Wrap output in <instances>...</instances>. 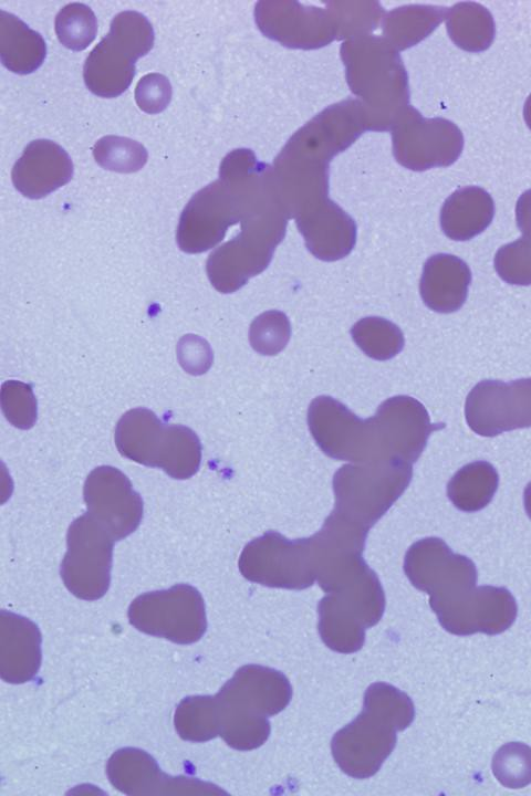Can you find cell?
<instances>
[{
  "label": "cell",
  "instance_id": "cell-1",
  "mask_svg": "<svg viewBox=\"0 0 531 796\" xmlns=\"http://www.w3.org/2000/svg\"><path fill=\"white\" fill-rule=\"evenodd\" d=\"M367 130L356 98L327 106L299 128L273 161L279 195L308 250L323 261L345 258L356 242V223L329 197L330 163Z\"/></svg>",
  "mask_w": 531,
  "mask_h": 796
},
{
  "label": "cell",
  "instance_id": "cell-2",
  "mask_svg": "<svg viewBox=\"0 0 531 796\" xmlns=\"http://www.w3.org/2000/svg\"><path fill=\"white\" fill-rule=\"evenodd\" d=\"M340 55L367 130L391 132L409 106L408 77L398 51L384 38L368 34L345 40Z\"/></svg>",
  "mask_w": 531,
  "mask_h": 796
},
{
  "label": "cell",
  "instance_id": "cell-3",
  "mask_svg": "<svg viewBox=\"0 0 531 796\" xmlns=\"http://www.w3.org/2000/svg\"><path fill=\"white\" fill-rule=\"evenodd\" d=\"M291 687L288 679L270 668L248 664L215 695L219 735L236 750L260 746L268 737V716L289 703Z\"/></svg>",
  "mask_w": 531,
  "mask_h": 796
},
{
  "label": "cell",
  "instance_id": "cell-4",
  "mask_svg": "<svg viewBox=\"0 0 531 796\" xmlns=\"http://www.w3.org/2000/svg\"><path fill=\"white\" fill-rule=\"evenodd\" d=\"M404 569L412 584L430 595V605L441 619L460 603L472 607L513 605L504 588H475L476 568L470 559L454 554L437 537L423 538L406 553Z\"/></svg>",
  "mask_w": 531,
  "mask_h": 796
},
{
  "label": "cell",
  "instance_id": "cell-5",
  "mask_svg": "<svg viewBox=\"0 0 531 796\" xmlns=\"http://www.w3.org/2000/svg\"><path fill=\"white\" fill-rule=\"evenodd\" d=\"M118 452L146 467L159 468L170 478L186 480L201 463V443L190 428L163 422L152 410L125 412L115 428Z\"/></svg>",
  "mask_w": 531,
  "mask_h": 796
},
{
  "label": "cell",
  "instance_id": "cell-6",
  "mask_svg": "<svg viewBox=\"0 0 531 796\" xmlns=\"http://www.w3.org/2000/svg\"><path fill=\"white\" fill-rule=\"evenodd\" d=\"M308 423L320 449L335 460L355 463L400 461L394 454L379 407L373 417L361 419L339 400L319 396L310 404Z\"/></svg>",
  "mask_w": 531,
  "mask_h": 796
},
{
  "label": "cell",
  "instance_id": "cell-7",
  "mask_svg": "<svg viewBox=\"0 0 531 796\" xmlns=\"http://www.w3.org/2000/svg\"><path fill=\"white\" fill-rule=\"evenodd\" d=\"M388 684L374 683L366 693L364 709L351 724L340 730L332 740V751L340 767L358 778L372 776L391 754L396 741V730L408 725L410 718L392 716L402 712L385 708Z\"/></svg>",
  "mask_w": 531,
  "mask_h": 796
},
{
  "label": "cell",
  "instance_id": "cell-8",
  "mask_svg": "<svg viewBox=\"0 0 531 796\" xmlns=\"http://www.w3.org/2000/svg\"><path fill=\"white\" fill-rule=\"evenodd\" d=\"M413 464L377 461L345 464L333 476L334 512L369 530L408 486Z\"/></svg>",
  "mask_w": 531,
  "mask_h": 796
},
{
  "label": "cell",
  "instance_id": "cell-9",
  "mask_svg": "<svg viewBox=\"0 0 531 796\" xmlns=\"http://www.w3.org/2000/svg\"><path fill=\"white\" fill-rule=\"evenodd\" d=\"M128 619L137 630L178 645L198 641L207 628L204 598L188 584L137 596L129 605Z\"/></svg>",
  "mask_w": 531,
  "mask_h": 796
},
{
  "label": "cell",
  "instance_id": "cell-10",
  "mask_svg": "<svg viewBox=\"0 0 531 796\" xmlns=\"http://www.w3.org/2000/svg\"><path fill=\"white\" fill-rule=\"evenodd\" d=\"M114 542L108 531L88 513L71 523L66 534L67 549L60 567L69 591L84 600H96L106 594Z\"/></svg>",
  "mask_w": 531,
  "mask_h": 796
},
{
  "label": "cell",
  "instance_id": "cell-11",
  "mask_svg": "<svg viewBox=\"0 0 531 796\" xmlns=\"http://www.w3.org/2000/svg\"><path fill=\"white\" fill-rule=\"evenodd\" d=\"M239 569L248 580L268 587L306 588L316 579L311 537L290 541L268 531L244 546Z\"/></svg>",
  "mask_w": 531,
  "mask_h": 796
},
{
  "label": "cell",
  "instance_id": "cell-12",
  "mask_svg": "<svg viewBox=\"0 0 531 796\" xmlns=\"http://www.w3.org/2000/svg\"><path fill=\"white\" fill-rule=\"evenodd\" d=\"M244 203L232 184L219 178L197 191L179 218L176 240L184 252L199 253L222 240L227 229L241 222Z\"/></svg>",
  "mask_w": 531,
  "mask_h": 796
},
{
  "label": "cell",
  "instance_id": "cell-13",
  "mask_svg": "<svg viewBox=\"0 0 531 796\" xmlns=\"http://www.w3.org/2000/svg\"><path fill=\"white\" fill-rule=\"evenodd\" d=\"M393 155L410 170L448 166L459 156L462 136L449 121L424 118L408 106L391 129Z\"/></svg>",
  "mask_w": 531,
  "mask_h": 796
},
{
  "label": "cell",
  "instance_id": "cell-14",
  "mask_svg": "<svg viewBox=\"0 0 531 796\" xmlns=\"http://www.w3.org/2000/svg\"><path fill=\"white\" fill-rule=\"evenodd\" d=\"M465 417L470 429L483 437L531 427V378L478 383L467 396Z\"/></svg>",
  "mask_w": 531,
  "mask_h": 796
},
{
  "label": "cell",
  "instance_id": "cell-15",
  "mask_svg": "<svg viewBox=\"0 0 531 796\" xmlns=\"http://www.w3.org/2000/svg\"><path fill=\"white\" fill-rule=\"evenodd\" d=\"M83 498L86 513L101 523L115 542L135 532L143 520L142 496L115 467L93 469L84 482Z\"/></svg>",
  "mask_w": 531,
  "mask_h": 796
},
{
  "label": "cell",
  "instance_id": "cell-16",
  "mask_svg": "<svg viewBox=\"0 0 531 796\" xmlns=\"http://www.w3.org/2000/svg\"><path fill=\"white\" fill-rule=\"evenodd\" d=\"M254 20L263 35L291 49H320L336 40L329 10L298 1H259Z\"/></svg>",
  "mask_w": 531,
  "mask_h": 796
},
{
  "label": "cell",
  "instance_id": "cell-17",
  "mask_svg": "<svg viewBox=\"0 0 531 796\" xmlns=\"http://www.w3.org/2000/svg\"><path fill=\"white\" fill-rule=\"evenodd\" d=\"M72 176L70 155L50 139H35L28 144L11 172L15 189L31 199L48 196L66 185Z\"/></svg>",
  "mask_w": 531,
  "mask_h": 796
},
{
  "label": "cell",
  "instance_id": "cell-18",
  "mask_svg": "<svg viewBox=\"0 0 531 796\" xmlns=\"http://www.w3.org/2000/svg\"><path fill=\"white\" fill-rule=\"evenodd\" d=\"M142 53L108 31L87 55L83 66L86 87L95 95L112 98L124 93L135 76Z\"/></svg>",
  "mask_w": 531,
  "mask_h": 796
},
{
  "label": "cell",
  "instance_id": "cell-19",
  "mask_svg": "<svg viewBox=\"0 0 531 796\" xmlns=\"http://www.w3.org/2000/svg\"><path fill=\"white\" fill-rule=\"evenodd\" d=\"M41 633L30 619L1 610L0 675L10 683L32 680L41 666Z\"/></svg>",
  "mask_w": 531,
  "mask_h": 796
},
{
  "label": "cell",
  "instance_id": "cell-20",
  "mask_svg": "<svg viewBox=\"0 0 531 796\" xmlns=\"http://www.w3.org/2000/svg\"><path fill=\"white\" fill-rule=\"evenodd\" d=\"M106 772L114 787L127 795L156 794L155 788L211 787L188 777H170L164 774L157 762L145 751L125 747L116 751L108 760Z\"/></svg>",
  "mask_w": 531,
  "mask_h": 796
},
{
  "label": "cell",
  "instance_id": "cell-21",
  "mask_svg": "<svg viewBox=\"0 0 531 796\" xmlns=\"http://www.w3.org/2000/svg\"><path fill=\"white\" fill-rule=\"evenodd\" d=\"M471 272L460 258L438 253L424 264L419 291L427 307L438 313L458 311L466 302Z\"/></svg>",
  "mask_w": 531,
  "mask_h": 796
},
{
  "label": "cell",
  "instance_id": "cell-22",
  "mask_svg": "<svg viewBox=\"0 0 531 796\" xmlns=\"http://www.w3.org/2000/svg\"><path fill=\"white\" fill-rule=\"evenodd\" d=\"M493 213L490 195L481 188L467 187L447 198L440 211V226L448 238L469 240L490 224Z\"/></svg>",
  "mask_w": 531,
  "mask_h": 796
},
{
  "label": "cell",
  "instance_id": "cell-23",
  "mask_svg": "<svg viewBox=\"0 0 531 796\" xmlns=\"http://www.w3.org/2000/svg\"><path fill=\"white\" fill-rule=\"evenodd\" d=\"M46 56L42 35L32 30L17 15L0 10V59L2 64L17 74H30L38 70Z\"/></svg>",
  "mask_w": 531,
  "mask_h": 796
},
{
  "label": "cell",
  "instance_id": "cell-24",
  "mask_svg": "<svg viewBox=\"0 0 531 796\" xmlns=\"http://www.w3.org/2000/svg\"><path fill=\"white\" fill-rule=\"evenodd\" d=\"M446 13L445 8L434 6H405L385 12L382 19L383 38L395 50H405L427 36Z\"/></svg>",
  "mask_w": 531,
  "mask_h": 796
},
{
  "label": "cell",
  "instance_id": "cell-25",
  "mask_svg": "<svg viewBox=\"0 0 531 796\" xmlns=\"http://www.w3.org/2000/svg\"><path fill=\"white\" fill-rule=\"evenodd\" d=\"M516 211L522 237L497 251L494 269L509 284L531 285V190L519 198Z\"/></svg>",
  "mask_w": 531,
  "mask_h": 796
},
{
  "label": "cell",
  "instance_id": "cell-26",
  "mask_svg": "<svg viewBox=\"0 0 531 796\" xmlns=\"http://www.w3.org/2000/svg\"><path fill=\"white\" fill-rule=\"evenodd\" d=\"M498 473L492 464L475 461L458 470L447 485L452 504L464 512H476L492 500L498 488Z\"/></svg>",
  "mask_w": 531,
  "mask_h": 796
},
{
  "label": "cell",
  "instance_id": "cell-27",
  "mask_svg": "<svg viewBox=\"0 0 531 796\" xmlns=\"http://www.w3.org/2000/svg\"><path fill=\"white\" fill-rule=\"evenodd\" d=\"M174 724L178 735L190 742H206L219 735L215 696L185 698L176 708Z\"/></svg>",
  "mask_w": 531,
  "mask_h": 796
},
{
  "label": "cell",
  "instance_id": "cell-28",
  "mask_svg": "<svg viewBox=\"0 0 531 796\" xmlns=\"http://www.w3.org/2000/svg\"><path fill=\"white\" fill-rule=\"evenodd\" d=\"M354 343L368 357L375 360H388L404 347V335L393 322L367 316L357 321L351 328Z\"/></svg>",
  "mask_w": 531,
  "mask_h": 796
},
{
  "label": "cell",
  "instance_id": "cell-29",
  "mask_svg": "<svg viewBox=\"0 0 531 796\" xmlns=\"http://www.w3.org/2000/svg\"><path fill=\"white\" fill-rule=\"evenodd\" d=\"M325 6L335 23L336 40L368 35L382 23L385 14L379 2L375 1H330Z\"/></svg>",
  "mask_w": 531,
  "mask_h": 796
},
{
  "label": "cell",
  "instance_id": "cell-30",
  "mask_svg": "<svg viewBox=\"0 0 531 796\" xmlns=\"http://www.w3.org/2000/svg\"><path fill=\"white\" fill-rule=\"evenodd\" d=\"M93 156L102 168L122 174L140 170L148 159V153L140 143L114 135L100 138L93 146Z\"/></svg>",
  "mask_w": 531,
  "mask_h": 796
},
{
  "label": "cell",
  "instance_id": "cell-31",
  "mask_svg": "<svg viewBox=\"0 0 531 796\" xmlns=\"http://www.w3.org/2000/svg\"><path fill=\"white\" fill-rule=\"evenodd\" d=\"M55 33L67 49L82 51L95 39L97 20L93 10L80 2L69 3L55 17Z\"/></svg>",
  "mask_w": 531,
  "mask_h": 796
},
{
  "label": "cell",
  "instance_id": "cell-32",
  "mask_svg": "<svg viewBox=\"0 0 531 796\" xmlns=\"http://www.w3.org/2000/svg\"><path fill=\"white\" fill-rule=\"evenodd\" d=\"M291 337V324L288 316L277 310L267 311L257 316L249 328L251 347L266 356L277 355L288 345Z\"/></svg>",
  "mask_w": 531,
  "mask_h": 796
},
{
  "label": "cell",
  "instance_id": "cell-33",
  "mask_svg": "<svg viewBox=\"0 0 531 796\" xmlns=\"http://www.w3.org/2000/svg\"><path fill=\"white\" fill-rule=\"evenodd\" d=\"M1 407L7 420L19 429H30L37 421V399L28 384L17 380L3 383Z\"/></svg>",
  "mask_w": 531,
  "mask_h": 796
},
{
  "label": "cell",
  "instance_id": "cell-34",
  "mask_svg": "<svg viewBox=\"0 0 531 796\" xmlns=\"http://www.w3.org/2000/svg\"><path fill=\"white\" fill-rule=\"evenodd\" d=\"M171 84L159 73L144 75L135 88V101L138 107L147 114L163 112L171 100Z\"/></svg>",
  "mask_w": 531,
  "mask_h": 796
},
{
  "label": "cell",
  "instance_id": "cell-35",
  "mask_svg": "<svg viewBox=\"0 0 531 796\" xmlns=\"http://www.w3.org/2000/svg\"><path fill=\"white\" fill-rule=\"evenodd\" d=\"M177 357L181 367L191 375L206 373L214 359L209 344L197 335H185L179 341Z\"/></svg>",
  "mask_w": 531,
  "mask_h": 796
},
{
  "label": "cell",
  "instance_id": "cell-36",
  "mask_svg": "<svg viewBox=\"0 0 531 796\" xmlns=\"http://www.w3.org/2000/svg\"><path fill=\"white\" fill-rule=\"evenodd\" d=\"M524 507L527 514L531 519V483H529L524 490Z\"/></svg>",
  "mask_w": 531,
  "mask_h": 796
}]
</instances>
